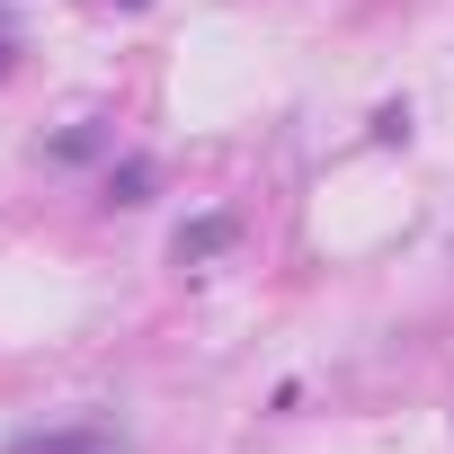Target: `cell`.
Returning a JSON list of instances; mask_svg holds the SVG:
<instances>
[{"instance_id":"3957f363","label":"cell","mask_w":454,"mask_h":454,"mask_svg":"<svg viewBox=\"0 0 454 454\" xmlns=\"http://www.w3.org/2000/svg\"><path fill=\"white\" fill-rule=\"evenodd\" d=\"M152 196V160H125V169H107V205H143Z\"/></svg>"},{"instance_id":"6da1fadb","label":"cell","mask_w":454,"mask_h":454,"mask_svg":"<svg viewBox=\"0 0 454 454\" xmlns=\"http://www.w3.org/2000/svg\"><path fill=\"white\" fill-rule=\"evenodd\" d=\"M10 454H134L116 427H45V436H19Z\"/></svg>"},{"instance_id":"7a4b0ae2","label":"cell","mask_w":454,"mask_h":454,"mask_svg":"<svg viewBox=\"0 0 454 454\" xmlns=\"http://www.w3.org/2000/svg\"><path fill=\"white\" fill-rule=\"evenodd\" d=\"M232 232H241L232 214H196L187 232H178V268H205V259H223V250H232Z\"/></svg>"}]
</instances>
